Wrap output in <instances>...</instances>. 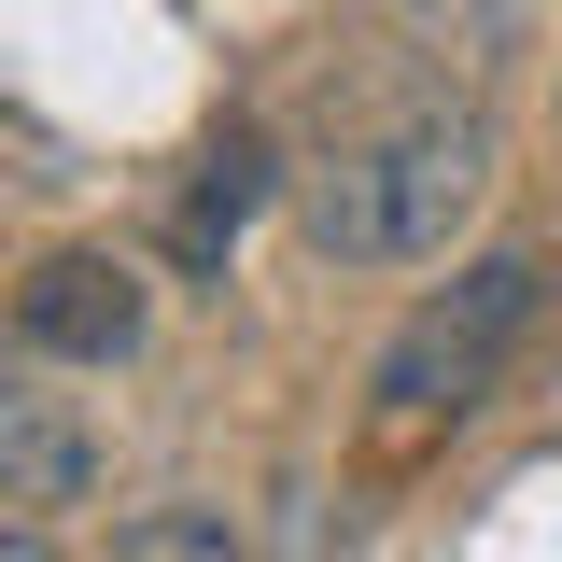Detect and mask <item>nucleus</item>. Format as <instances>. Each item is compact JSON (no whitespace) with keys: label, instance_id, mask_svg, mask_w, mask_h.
Here are the masks:
<instances>
[{"label":"nucleus","instance_id":"f257e3e1","mask_svg":"<svg viewBox=\"0 0 562 562\" xmlns=\"http://www.w3.org/2000/svg\"><path fill=\"white\" fill-rule=\"evenodd\" d=\"M492 211V127L450 99V113H394V127L338 140L324 169H295V239L324 268L380 281V268H436L464 225Z\"/></svg>","mask_w":562,"mask_h":562},{"label":"nucleus","instance_id":"f03ea898","mask_svg":"<svg viewBox=\"0 0 562 562\" xmlns=\"http://www.w3.org/2000/svg\"><path fill=\"white\" fill-rule=\"evenodd\" d=\"M535 310H549V254H479L450 295H422L408 324L380 338V366H366V450H380V464L450 450V436L492 408L506 351L535 338Z\"/></svg>","mask_w":562,"mask_h":562},{"label":"nucleus","instance_id":"7ed1b4c3","mask_svg":"<svg viewBox=\"0 0 562 562\" xmlns=\"http://www.w3.org/2000/svg\"><path fill=\"white\" fill-rule=\"evenodd\" d=\"M155 338V281L113 254V239H57L14 281V351L29 366H127Z\"/></svg>","mask_w":562,"mask_h":562},{"label":"nucleus","instance_id":"20e7f679","mask_svg":"<svg viewBox=\"0 0 562 562\" xmlns=\"http://www.w3.org/2000/svg\"><path fill=\"white\" fill-rule=\"evenodd\" d=\"M113 479V450H99V422L43 394V380H0V506L14 520H57V506H99Z\"/></svg>","mask_w":562,"mask_h":562},{"label":"nucleus","instance_id":"39448f33","mask_svg":"<svg viewBox=\"0 0 562 562\" xmlns=\"http://www.w3.org/2000/svg\"><path fill=\"white\" fill-rule=\"evenodd\" d=\"M254 198H268V140L225 127V140L198 155L183 211H169V254H183V268H225V254H239V225H254Z\"/></svg>","mask_w":562,"mask_h":562},{"label":"nucleus","instance_id":"423d86ee","mask_svg":"<svg viewBox=\"0 0 562 562\" xmlns=\"http://www.w3.org/2000/svg\"><path fill=\"white\" fill-rule=\"evenodd\" d=\"M113 562H254V535L183 492V506H127V520H113Z\"/></svg>","mask_w":562,"mask_h":562},{"label":"nucleus","instance_id":"0eeeda50","mask_svg":"<svg viewBox=\"0 0 562 562\" xmlns=\"http://www.w3.org/2000/svg\"><path fill=\"white\" fill-rule=\"evenodd\" d=\"M0 562H57V520H14L0 506Z\"/></svg>","mask_w":562,"mask_h":562}]
</instances>
